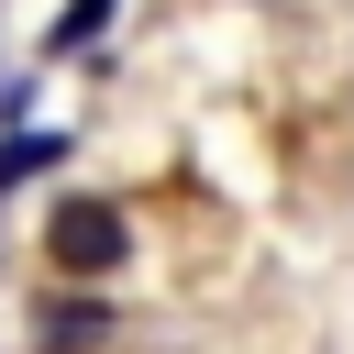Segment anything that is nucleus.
Here are the masks:
<instances>
[{"instance_id":"1","label":"nucleus","mask_w":354,"mask_h":354,"mask_svg":"<svg viewBox=\"0 0 354 354\" xmlns=\"http://www.w3.org/2000/svg\"><path fill=\"white\" fill-rule=\"evenodd\" d=\"M44 266H55L66 288H88V277L133 266V221H122L111 199H55V221H44Z\"/></svg>"},{"instance_id":"2","label":"nucleus","mask_w":354,"mask_h":354,"mask_svg":"<svg viewBox=\"0 0 354 354\" xmlns=\"http://www.w3.org/2000/svg\"><path fill=\"white\" fill-rule=\"evenodd\" d=\"M100 332H111V310H100L88 288H66V299H44V310H33V343H44V354H88Z\"/></svg>"},{"instance_id":"3","label":"nucleus","mask_w":354,"mask_h":354,"mask_svg":"<svg viewBox=\"0 0 354 354\" xmlns=\"http://www.w3.org/2000/svg\"><path fill=\"white\" fill-rule=\"evenodd\" d=\"M111 11H122V0H66V11H55V55L100 44V33H111Z\"/></svg>"}]
</instances>
